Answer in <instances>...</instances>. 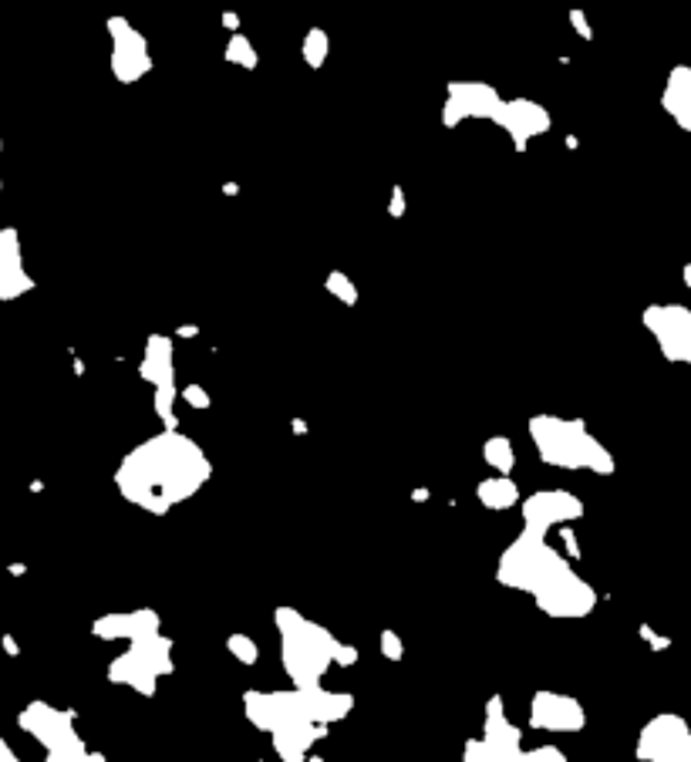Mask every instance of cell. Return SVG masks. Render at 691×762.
<instances>
[{"label":"cell","instance_id":"cell-21","mask_svg":"<svg viewBox=\"0 0 691 762\" xmlns=\"http://www.w3.org/2000/svg\"><path fill=\"white\" fill-rule=\"evenodd\" d=\"M179 398H183V402H189V405H196V408L209 405V395H206V392H203V388H199V385H186L183 392H179Z\"/></svg>","mask_w":691,"mask_h":762},{"label":"cell","instance_id":"cell-14","mask_svg":"<svg viewBox=\"0 0 691 762\" xmlns=\"http://www.w3.org/2000/svg\"><path fill=\"white\" fill-rule=\"evenodd\" d=\"M152 628H159L156 611H132V614H108V618H98L95 634L105 641H122V638L132 641Z\"/></svg>","mask_w":691,"mask_h":762},{"label":"cell","instance_id":"cell-1","mask_svg":"<svg viewBox=\"0 0 691 762\" xmlns=\"http://www.w3.org/2000/svg\"><path fill=\"white\" fill-rule=\"evenodd\" d=\"M209 459L193 439L166 429L156 439L135 446L115 473L118 493L145 513H169L172 506L196 496L209 479Z\"/></svg>","mask_w":691,"mask_h":762},{"label":"cell","instance_id":"cell-22","mask_svg":"<svg viewBox=\"0 0 691 762\" xmlns=\"http://www.w3.org/2000/svg\"><path fill=\"white\" fill-rule=\"evenodd\" d=\"M0 759H14V756H11V749L4 746V739H0Z\"/></svg>","mask_w":691,"mask_h":762},{"label":"cell","instance_id":"cell-7","mask_svg":"<svg viewBox=\"0 0 691 762\" xmlns=\"http://www.w3.org/2000/svg\"><path fill=\"white\" fill-rule=\"evenodd\" d=\"M21 729L31 732L34 739L48 749L51 759H85V742H81L78 729H75V715L71 712H58L44 702H31L21 712Z\"/></svg>","mask_w":691,"mask_h":762},{"label":"cell","instance_id":"cell-4","mask_svg":"<svg viewBox=\"0 0 691 762\" xmlns=\"http://www.w3.org/2000/svg\"><path fill=\"white\" fill-rule=\"evenodd\" d=\"M533 446L543 462L560 469H590V473H614V459L580 419H560V415H536L530 422Z\"/></svg>","mask_w":691,"mask_h":762},{"label":"cell","instance_id":"cell-16","mask_svg":"<svg viewBox=\"0 0 691 762\" xmlns=\"http://www.w3.org/2000/svg\"><path fill=\"white\" fill-rule=\"evenodd\" d=\"M479 500H483V506H489V510H509V506L520 503V489L503 473V479H486V483L479 486Z\"/></svg>","mask_w":691,"mask_h":762},{"label":"cell","instance_id":"cell-20","mask_svg":"<svg viewBox=\"0 0 691 762\" xmlns=\"http://www.w3.org/2000/svg\"><path fill=\"white\" fill-rule=\"evenodd\" d=\"M381 651H385V658H402V638L395 631H385L381 634Z\"/></svg>","mask_w":691,"mask_h":762},{"label":"cell","instance_id":"cell-2","mask_svg":"<svg viewBox=\"0 0 691 762\" xmlns=\"http://www.w3.org/2000/svg\"><path fill=\"white\" fill-rule=\"evenodd\" d=\"M496 577L513 591L530 594L550 618H584L597 604L594 587L574 574V567L550 547L547 537H533V533H523L520 540L509 543V550L499 557Z\"/></svg>","mask_w":691,"mask_h":762},{"label":"cell","instance_id":"cell-17","mask_svg":"<svg viewBox=\"0 0 691 762\" xmlns=\"http://www.w3.org/2000/svg\"><path fill=\"white\" fill-rule=\"evenodd\" d=\"M486 462H489V466H493V469H503V473H509V469H513V442H509V439H503V435H496V439H489L486 442Z\"/></svg>","mask_w":691,"mask_h":762},{"label":"cell","instance_id":"cell-3","mask_svg":"<svg viewBox=\"0 0 691 762\" xmlns=\"http://www.w3.org/2000/svg\"><path fill=\"white\" fill-rule=\"evenodd\" d=\"M351 712V695L324 692L321 685L294 692H247V715L257 729L270 732L274 749L284 759H304L317 739L327 736V725Z\"/></svg>","mask_w":691,"mask_h":762},{"label":"cell","instance_id":"cell-19","mask_svg":"<svg viewBox=\"0 0 691 762\" xmlns=\"http://www.w3.org/2000/svg\"><path fill=\"white\" fill-rule=\"evenodd\" d=\"M327 284H331V290H334V294H338V297H344V304H354V287L348 284V277H341V274H331V280H327Z\"/></svg>","mask_w":691,"mask_h":762},{"label":"cell","instance_id":"cell-10","mask_svg":"<svg viewBox=\"0 0 691 762\" xmlns=\"http://www.w3.org/2000/svg\"><path fill=\"white\" fill-rule=\"evenodd\" d=\"M580 513H584V503L574 493H563V489H543V493H533L523 503V523L526 533H533V537H547L553 526L577 520Z\"/></svg>","mask_w":691,"mask_h":762},{"label":"cell","instance_id":"cell-6","mask_svg":"<svg viewBox=\"0 0 691 762\" xmlns=\"http://www.w3.org/2000/svg\"><path fill=\"white\" fill-rule=\"evenodd\" d=\"M169 651H172V644L162 638L159 628L145 631V634H139V638L129 641V651H125V655H118L112 661L108 678H112L115 685H129V688H135V692L152 695L156 692V685H159V678L172 671Z\"/></svg>","mask_w":691,"mask_h":762},{"label":"cell","instance_id":"cell-9","mask_svg":"<svg viewBox=\"0 0 691 762\" xmlns=\"http://www.w3.org/2000/svg\"><path fill=\"white\" fill-rule=\"evenodd\" d=\"M638 756L658 759V762L691 759V732L685 719H678V715H658V719H651L638 739Z\"/></svg>","mask_w":691,"mask_h":762},{"label":"cell","instance_id":"cell-15","mask_svg":"<svg viewBox=\"0 0 691 762\" xmlns=\"http://www.w3.org/2000/svg\"><path fill=\"white\" fill-rule=\"evenodd\" d=\"M139 371H142V378L152 381L156 388H169L172 385V341L162 338V334H152Z\"/></svg>","mask_w":691,"mask_h":762},{"label":"cell","instance_id":"cell-8","mask_svg":"<svg viewBox=\"0 0 691 762\" xmlns=\"http://www.w3.org/2000/svg\"><path fill=\"white\" fill-rule=\"evenodd\" d=\"M644 328L658 338L668 361L691 358V311L681 304H654L644 311Z\"/></svg>","mask_w":691,"mask_h":762},{"label":"cell","instance_id":"cell-18","mask_svg":"<svg viewBox=\"0 0 691 762\" xmlns=\"http://www.w3.org/2000/svg\"><path fill=\"white\" fill-rule=\"evenodd\" d=\"M230 651L243 661V665H253V661L260 658V644H253L247 634H233V638H230Z\"/></svg>","mask_w":691,"mask_h":762},{"label":"cell","instance_id":"cell-11","mask_svg":"<svg viewBox=\"0 0 691 762\" xmlns=\"http://www.w3.org/2000/svg\"><path fill=\"white\" fill-rule=\"evenodd\" d=\"M469 759H523L520 756V732L509 725L499 698H493L486 709V725H483V739L469 742L466 746Z\"/></svg>","mask_w":691,"mask_h":762},{"label":"cell","instance_id":"cell-13","mask_svg":"<svg viewBox=\"0 0 691 762\" xmlns=\"http://www.w3.org/2000/svg\"><path fill=\"white\" fill-rule=\"evenodd\" d=\"M34 280L24 274L21 267V247H17V237L11 230L0 233V301H11V297H21L24 290H31Z\"/></svg>","mask_w":691,"mask_h":762},{"label":"cell","instance_id":"cell-12","mask_svg":"<svg viewBox=\"0 0 691 762\" xmlns=\"http://www.w3.org/2000/svg\"><path fill=\"white\" fill-rule=\"evenodd\" d=\"M530 725L547 732H580L587 725V712L570 695L536 692L530 702Z\"/></svg>","mask_w":691,"mask_h":762},{"label":"cell","instance_id":"cell-5","mask_svg":"<svg viewBox=\"0 0 691 762\" xmlns=\"http://www.w3.org/2000/svg\"><path fill=\"white\" fill-rule=\"evenodd\" d=\"M277 631H280V655H284L287 675L294 678L297 688L321 685L327 668L334 665V641L331 631H324L321 624L300 618L290 607L277 611Z\"/></svg>","mask_w":691,"mask_h":762}]
</instances>
